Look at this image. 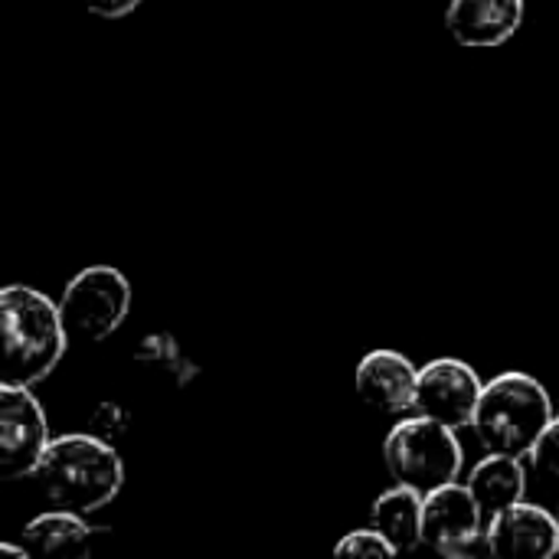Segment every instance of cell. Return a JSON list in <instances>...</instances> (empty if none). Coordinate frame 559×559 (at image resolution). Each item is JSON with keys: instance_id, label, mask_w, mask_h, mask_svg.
Returning <instances> with one entry per match:
<instances>
[{"instance_id": "3", "label": "cell", "mask_w": 559, "mask_h": 559, "mask_svg": "<svg viewBox=\"0 0 559 559\" xmlns=\"http://www.w3.org/2000/svg\"><path fill=\"white\" fill-rule=\"evenodd\" d=\"M554 416V400L544 383L531 373L508 370L485 383L472 429L488 452L531 459Z\"/></svg>"}, {"instance_id": "18", "label": "cell", "mask_w": 559, "mask_h": 559, "mask_svg": "<svg viewBox=\"0 0 559 559\" xmlns=\"http://www.w3.org/2000/svg\"><path fill=\"white\" fill-rule=\"evenodd\" d=\"M88 429H92L95 436H102V439L115 442V439L128 429V413H124L118 403H102V406L92 413Z\"/></svg>"}, {"instance_id": "19", "label": "cell", "mask_w": 559, "mask_h": 559, "mask_svg": "<svg viewBox=\"0 0 559 559\" xmlns=\"http://www.w3.org/2000/svg\"><path fill=\"white\" fill-rule=\"evenodd\" d=\"M141 3L144 0H85V10L102 20H121V16H131Z\"/></svg>"}, {"instance_id": "11", "label": "cell", "mask_w": 559, "mask_h": 559, "mask_svg": "<svg viewBox=\"0 0 559 559\" xmlns=\"http://www.w3.org/2000/svg\"><path fill=\"white\" fill-rule=\"evenodd\" d=\"M524 10V0H452L445 10V26L459 46L495 49L521 29Z\"/></svg>"}, {"instance_id": "1", "label": "cell", "mask_w": 559, "mask_h": 559, "mask_svg": "<svg viewBox=\"0 0 559 559\" xmlns=\"http://www.w3.org/2000/svg\"><path fill=\"white\" fill-rule=\"evenodd\" d=\"M33 478L52 508L88 518L118 498L124 485V465L115 452V442L95 432H69L49 442Z\"/></svg>"}, {"instance_id": "8", "label": "cell", "mask_w": 559, "mask_h": 559, "mask_svg": "<svg viewBox=\"0 0 559 559\" xmlns=\"http://www.w3.org/2000/svg\"><path fill=\"white\" fill-rule=\"evenodd\" d=\"M481 390L485 383L472 364L455 360V357H439L419 370L416 413L449 429H465L475 419Z\"/></svg>"}, {"instance_id": "20", "label": "cell", "mask_w": 559, "mask_h": 559, "mask_svg": "<svg viewBox=\"0 0 559 559\" xmlns=\"http://www.w3.org/2000/svg\"><path fill=\"white\" fill-rule=\"evenodd\" d=\"M0 554H3V557H16V559L29 557L26 544H23V547H13V544H0Z\"/></svg>"}, {"instance_id": "6", "label": "cell", "mask_w": 559, "mask_h": 559, "mask_svg": "<svg viewBox=\"0 0 559 559\" xmlns=\"http://www.w3.org/2000/svg\"><path fill=\"white\" fill-rule=\"evenodd\" d=\"M49 426L33 386L3 383L0 386V478L20 481L33 478L46 449Z\"/></svg>"}, {"instance_id": "7", "label": "cell", "mask_w": 559, "mask_h": 559, "mask_svg": "<svg viewBox=\"0 0 559 559\" xmlns=\"http://www.w3.org/2000/svg\"><path fill=\"white\" fill-rule=\"evenodd\" d=\"M423 547L442 557H472L488 554L485 511L475 501L468 485H442L423 498Z\"/></svg>"}, {"instance_id": "16", "label": "cell", "mask_w": 559, "mask_h": 559, "mask_svg": "<svg viewBox=\"0 0 559 559\" xmlns=\"http://www.w3.org/2000/svg\"><path fill=\"white\" fill-rule=\"evenodd\" d=\"M334 557H367V559H383L396 557V547L370 524L364 531H350L334 544Z\"/></svg>"}, {"instance_id": "9", "label": "cell", "mask_w": 559, "mask_h": 559, "mask_svg": "<svg viewBox=\"0 0 559 559\" xmlns=\"http://www.w3.org/2000/svg\"><path fill=\"white\" fill-rule=\"evenodd\" d=\"M354 390L364 406H370L380 416H409L416 413V390H419V370L413 360L400 350H370L360 357L354 370Z\"/></svg>"}, {"instance_id": "12", "label": "cell", "mask_w": 559, "mask_h": 559, "mask_svg": "<svg viewBox=\"0 0 559 559\" xmlns=\"http://www.w3.org/2000/svg\"><path fill=\"white\" fill-rule=\"evenodd\" d=\"M95 527H88L85 514L75 511H43L36 514L26 527H23V544L33 557L43 559H72L88 557L92 540H95Z\"/></svg>"}, {"instance_id": "4", "label": "cell", "mask_w": 559, "mask_h": 559, "mask_svg": "<svg viewBox=\"0 0 559 559\" xmlns=\"http://www.w3.org/2000/svg\"><path fill=\"white\" fill-rule=\"evenodd\" d=\"M383 462L396 485L429 495L442 485L459 481L465 452L455 429L416 413L390 429V436L383 439Z\"/></svg>"}, {"instance_id": "13", "label": "cell", "mask_w": 559, "mask_h": 559, "mask_svg": "<svg viewBox=\"0 0 559 559\" xmlns=\"http://www.w3.org/2000/svg\"><path fill=\"white\" fill-rule=\"evenodd\" d=\"M465 485L472 488V495L481 504L485 518H495L498 511L524 501V495H527V472H524L521 459L491 452V455H485L472 468Z\"/></svg>"}, {"instance_id": "2", "label": "cell", "mask_w": 559, "mask_h": 559, "mask_svg": "<svg viewBox=\"0 0 559 559\" xmlns=\"http://www.w3.org/2000/svg\"><path fill=\"white\" fill-rule=\"evenodd\" d=\"M69 331L59 314V301L29 288L7 285L0 292V354H3V383L36 386L59 367Z\"/></svg>"}, {"instance_id": "10", "label": "cell", "mask_w": 559, "mask_h": 559, "mask_svg": "<svg viewBox=\"0 0 559 559\" xmlns=\"http://www.w3.org/2000/svg\"><path fill=\"white\" fill-rule=\"evenodd\" d=\"M485 537L488 554L498 559H550L559 554V521L547 508L527 501L498 511Z\"/></svg>"}, {"instance_id": "14", "label": "cell", "mask_w": 559, "mask_h": 559, "mask_svg": "<svg viewBox=\"0 0 559 559\" xmlns=\"http://www.w3.org/2000/svg\"><path fill=\"white\" fill-rule=\"evenodd\" d=\"M423 498L406 485H393L373 501L370 524L396 547V554H413L423 544Z\"/></svg>"}, {"instance_id": "17", "label": "cell", "mask_w": 559, "mask_h": 559, "mask_svg": "<svg viewBox=\"0 0 559 559\" xmlns=\"http://www.w3.org/2000/svg\"><path fill=\"white\" fill-rule=\"evenodd\" d=\"M531 465L540 481H547L554 491H559V416H554V423L537 439V445L531 452Z\"/></svg>"}, {"instance_id": "15", "label": "cell", "mask_w": 559, "mask_h": 559, "mask_svg": "<svg viewBox=\"0 0 559 559\" xmlns=\"http://www.w3.org/2000/svg\"><path fill=\"white\" fill-rule=\"evenodd\" d=\"M138 367L157 373L160 380H167L170 386H187L197 377L193 360L183 354V347L170 337V334H147L138 350H134Z\"/></svg>"}, {"instance_id": "5", "label": "cell", "mask_w": 559, "mask_h": 559, "mask_svg": "<svg viewBox=\"0 0 559 559\" xmlns=\"http://www.w3.org/2000/svg\"><path fill=\"white\" fill-rule=\"evenodd\" d=\"M131 311V282L115 265H85L75 272L62 295L59 314L72 341L111 337Z\"/></svg>"}]
</instances>
